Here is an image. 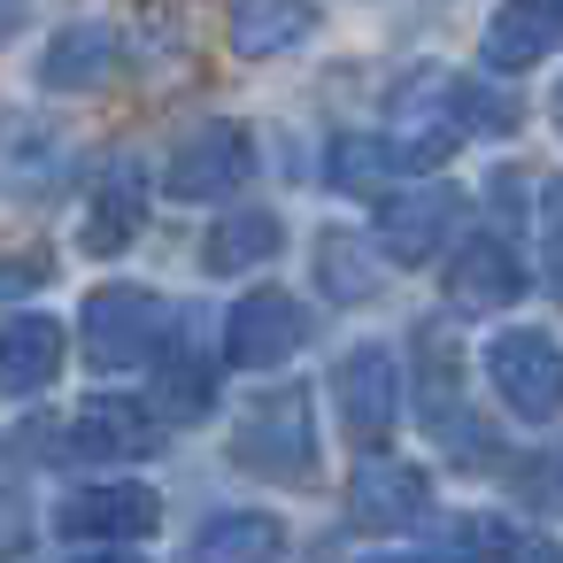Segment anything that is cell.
<instances>
[{"instance_id": "1", "label": "cell", "mask_w": 563, "mask_h": 563, "mask_svg": "<svg viewBox=\"0 0 563 563\" xmlns=\"http://www.w3.org/2000/svg\"><path fill=\"white\" fill-rule=\"evenodd\" d=\"M509 101H494V93H478V86H463L455 70H409L394 93H386V147H394V163H409V170H432V163H448L455 147H463V132H509Z\"/></svg>"}, {"instance_id": "2", "label": "cell", "mask_w": 563, "mask_h": 563, "mask_svg": "<svg viewBox=\"0 0 563 563\" xmlns=\"http://www.w3.org/2000/svg\"><path fill=\"white\" fill-rule=\"evenodd\" d=\"M232 455H240L255 478H278V486L317 478V417H309V394H301V386L255 394L247 417H240V432H232Z\"/></svg>"}, {"instance_id": "3", "label": "cell", "mask_w": 563, "mask_h": 563, "mask_svg": "<svg viewBox=\"0 0 563 563\" xmlns=\"http://www.w3.org/2000/svg\"><path fill=\"white\" fill-rule=\"evenodd\" d=\"M78 332H86V355L101 371H132L163 347L170 332V309L147 294V286H93L86 309H78Z\"/></svg>"}, {"instance_id": "4", "label": "cell", "mask_w": 563, "mask_h": 563, "mask_svg": "<svg viewBox=\"0 0 563 563\" xmlns=\"http://www.w3.org/2000/svg\"><path fill=\"white\" fill-rule=\"evenodd\" d=\"M486 378L517 417H555L563 409V347L548 332H494Z\"/></svg>"}, {"instance_id": "5", "label": "cell", "mask_w": 563, "mask_h": 563, "mask_svg": "<svg viewBox=\"0 0 563 563\" xmlns=\"http://www.w3.org/2000/svg\"><path fill=\"white\" fill-rule=\"evenodd\" d=\"M247 170H255L247 124H201V132H186L178 155H170V194H178V201H224V194H240Z\"/></svg>"}, {"instance_id": "6", "label": "cell", "mask_w": 563, "mask_h": 563, "mask_svg": "<svg viewBox=\"0 0 563 563\" xmlns=\"http://www.w3.org/2000/svg\"><path fill=\"white\" fill-rule=\"evenodd\" d=\"M294 347H301V301L278 294V286L240 294V309H232V324H224V355H232L240 371H271V363H286Z\"/></svg>"}, {"instance_id": "7", "label": "cell", "mask_w": 563, "mask_h": 563, "mask_svg": "<svg viewBox=\"0 0 563 563\" xmlns=\"http://www.w3.org/2000/svg\"><path fill=\"white\" fill-rule=\"evenodd\" d=\"M548 47H563V0H501V9L486 16L478 63L509 78V70L548 63Z\"/></svg>"}, {"instance_id": "8", "label": "cell", "mask_w": 563, "mask_h": 563, "mask_svg": "<svg viewBox=\"0 0 563 563\" xmlns=\"http://www.w3.org/2000/svg\"><path fill=\"white\" fill-rule=\"evenodd\" d=\"M455 209H463L455 186H409V194H394V201L378 209V247H386L394 263H424V255H440Z\"/></svg>"}, {"instance_id": "9", "label": "cell", "mask_w": 563, "mask_h": 563, "mask_svg": "<svg viewBox=\"0 0 563 563\" xmlns=\"http://www.w3.org/2000/svg\"><path fill=\"white\" fill-rule=\"evenodd\" d=\"M163 517V501L132 478H109V486H86L63 501V532H93V540H147Z\"/></svg>"}, {"instance_id": "10", "label": "cell", "mask_w": 563, "mask_h": 563, "mask_svg": "<svg viewBox=\"0 0 563 563\" xmlns=\"http://www.w3.org/2000/svg\"><path fill=\"white\" fill-rule=\"evenodd\" d=\"M309 32H317L309 0H232V9H224V40H232L240 63H271V55L301 47Z\"/></svg>"}, {"instance_id": "11", "label": "cell", "mask_w": 563, "mask_h": 563, "mask_svg": "<svg viewBox=\"0 0 563 563\" xmlns=\"http://www.w3.org/2000/svg\"><path fill=\"white\" fill-rule=\"evenodd\" d=\"M340 409L363 448H386V432H394V355L386 347H355L340 363Z\"/></svg>"}, {"instance_id": "12", "label": "cell", "mask_w": 563, "mask_h": 563, "mask_svg": "<svg viewBox=\"0 0 563 563\" xmlns=\"http://www.w3.org/2000/svg\"><path fill=\"white\" fill-rule=\"evenodd\" d=\"M70 448H78V455H101V463L155 455V417H147L132 394H101V401H86V409H78Z\"/></svg>"}, {"instance_id": "13", "label": "cell", "mask_w": 563, "mask_h": 563, "mask_svg": "<svg viewBox=\"0 0 563 563\" xmlns=\"http://www.w3.org/2000/svg\"><path fill=\"white\" fill-rule=\"evenodd\" d=\"M117 55H124V40L109 24H63L55 47H47V63H40V78L55 93H93V86L117 78Z\"/></svg>"}, {"instance_id": "14", "label": "cell", "mask_w": 563, "mask_h": 563, "mask_svg": "<svg viewBox=\"0 0 563 563\" xmlns=\"http://www.w3.org/2000/svg\"><path fill=\"white\" fill-rule=\"evenodd\" d=\"M517 294H525V271H517L509 240H471V247L455 255V271H448V301H455V309H471V317L509 309Z\"/></svg>"}, {"instance_id": "15", "label": "cell", "mask_w": 563, "mask_h": 563, "mask_svg": "<svg viewBox=\"0 0 563 563\" xmlns=\"http://www.w3.org/2000/svg\"><path fill=\"white\" fill-rule=\"evenodd\" d=\"M347 494H355V517L363 525H409V517H424V471H409V463H394L378 448L355 455Z\"/></svg>"}, {"instance_id": "16", "label": "cell", "mask_w": 563, "mask_h": 563, "mask_svg": "<svg viewBox=\"0 0 563 563\" xmlns=\"http://www.w3.org/2000/svg\"><path fill=\"white\" fill-rule=\"evenodd\" d=\"M140 217H147V178L132 155H117V170L101 178L93 194V217H86V255H117L140 240Z\"/></svg>"}, {"instance_id": "17", "label": "cell", "mask_w": 563, "mask_h": 563, "mask_svg": "<svg viewBox=\"0 0 563 563\" xmlns=\"http://www.w3.org/2000/svg\"><path fill=\"white\" fill-rule=\"evenodd\" d=\"M55 371H63V324L47 317L0 324V394H40Z\"/></svg>"}, {"instance_id": "18", "label": "cell", "mask_w": 563, "mask_h": 563, "mask_svg": "<svg viewBox=\"0 0 563 563\" xmlns=\"http://www.w3.org/2000/svg\"><path fill=\"white\" fill-rule=\"evenodd\" d=\"M70 178V147L40 124H16L9 147H0V194H16V201H40Z\"/></svg>"}, {"instance_id": "19", "label": "cell", "mask_w": 563, "mask_h": 563, "mask_svg": "<svg viewBox=\"0 0 563 563\" xmlns=\"http://www.w3.org/2000/svg\"><path fill=\"white\" fill-rule=\"evenodd\" d=\"M278 548H286L278 517H255V509H240V517H217V525L194 540V563H271Z\"/></svg>"}, {"instance_id": "20", "label": "cell", "mask_w": 563, "mask_h": 563, "mask_svg": "<svg viewBox=\"0 0 563 563\" xmlns=\"http://www.w3.org/2000/svg\"><path fill=\"white\" fill-rule=\"evenodd\" d=\"M278 240H286V232H278L271 209H240V217H224V224L209 232L201 255H209V271H255V263L278 255Z\"/></svg>"}, {"instance_id": "21", "label": "cell", "mask_w": 563, "mask_h": 563, "mask_svg": "<svg viewBox=\"0 0 563 563\" xmlns=\"http://www.w3.org/2000/svg\"><path fill=\"white\" fill-rule=\"evenodd\" d=\"M317 271H324V294L332 301H363L378 286V263H371V247L355 232H324L317 240Z\"/></svg>"}, {"instance_id": "22", "label": "cell", "mask_w": 563, "mask_h": 563, "mask_svg": "<svg viewBox=\"0 0 563 563\" xmlns=\"http://www.w3.org/2000/svg\"><path fill=\"white\" fill-rule=\"evenodd\" d=\"M386 163H394L386 140H340V147H332V178H340V194H371V186L386 178Z\"/></svg>"}, {"instance_id": "23", "label": "cell", "mask_w": 563, "mask_h": 563, "mask_svg": "<svg viewBox=\"0 0 563 563\" xmlns=\"http://www.w3.org/2000/svg\"><path fill=\"white\" fill-rule=\"evenodd\" d=\"M163 401H170V417H178V424L209 417V371H194V363L178 371V363H170V371H163Z\"/></svg>"}, {"instance_id": "24", "label": "cell", "mask_w": 563, "mask_h": 563, "mask_svg": "<svg viewBox=\"0 0 563 563\" xmlns=\"http://www.w3.org/2000/svg\"><path fill=\"white\" fill-rule=\"evenodd\" d=\"M47 278V255H9V263H0V301H9V294H32Z\"/></svg>"}, {"instance_id": "25", "label": "cell", "mask_w": 563, "mask_h": 563, "mask_svg": "<svg viewBox=\"0 0 563 563\" xmlns=\"http://www.w3.org/2000/svg\"><path fill=\"white\" fill-rule=\"evenodd\" d=\"M509 563H563V540H525Z\"/></svg>"}, {"instance_id": "26", "label": "cell", "mask_w": 563, "mask_h": 563, "mask_svg": "<svg viewBox=\"0 0 563 563\" xmlns=\"http://www.w3.org/2000/svg\"><path fill=\"white\" fill-rule=\"evenodd\" d=\"M540 217H548V240H563V178L548 186V201H540Z\"/></svg>"}, {"instance_id": "27", "label": "cell", "mask_w": 563, "mask_h": 563, "mask_svg": "<svg viewBox=\"0 0 563 563\" xmlns=\"http://www.w3.org/2000/svg\"><path fill=\"white\" fill-rule=\"evenodd\" d=\"M24 9H32V0H0V40H9V32L24 24Z\"/></svg>"}, {"instance_id": "28", "label": "cell", "mask_w": 563, "mask_h": 563, "mask_svg": "<svg viewBox=\"0 0 563 563\" xmlns=\"http://www.w3.org/2000/svg\"><path fill=\"white\" fill-rule=\"evenodd\" d=\"M93 563H140V555H93Z\"/></svg>"}, {"instance_id": "29", "label": "cell", "mask_w": 563, "mask_h": 563, "mask_svg": "<svg viewBox=\"0 0 563 563\" xmlns=\"http://www.w3.org/2000/svg\"><path fill=\"white\" fill-rule=\"evenodd\" d=\"M555 132H563V86H555Z\"/></svg>"}, {"instance_id": "30", "label": "cell", "mask_w": 563, "mask_h": 563, "mask_svg": "<svg viewBox=\"0 0 563 563\" xmlns=\"http://www.w3.org/2000/svg\"><path fill=\"white\" fill-rule=\"evenodd\" d=\"M371 563H401V555H371Z\"/></svg>"}]
</instances>
